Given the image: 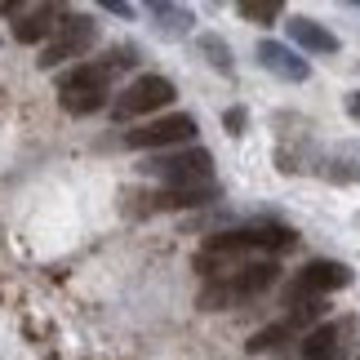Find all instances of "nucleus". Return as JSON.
Masks as SVG:
<instances>
[{
  "mask_svg": "<svg viewBox=\"0 0 360 360\" xmlns=\"http://www.w3.org/2000/svg\"><path fill=\"white\" fill-rule=\"evenodd\" d=\"M298 236L289 227H240V231H223V236H210L205 249L196 254V271L218 281V276L245 267V262H258V258H271V254H285V249H294Z\"/></svg>",
  "mask_w": 360,
  "mask_h": 360,
  "instance_id": "nucleus-1",
  "label": "nucleus"
},
{
  "mask_svg": "<svg viewBox=\"0 0 360 360\" xmlns=\"http://www.w3.org/2000/svg\"><path fill=\"white\" fill-rule=\"evenodd\" d=\"M134 63H138V53H134V49H116V53H107V58H98V63H80L76 72H67V76H63V85H58V103H63L72 116H94V112H103L107 98H112L116 76H120V72H129Z\"/></svg>",
  "mask_w": 360,
  "mask_h": 360,
  "instance_id": "nucleus-2",
  "label": "nucleus"
},
{
  "mask_svg": "<svg viewBox=\"0 0 360 360\" xmlns=\"http://www.w3.org/2000/svg\"><path fill=\"white\" fill-rule=\"evenodd\" d=\"M281 281V267L271 258H258V262H245V267L218 276L200 289V307L205 311H227V307H240V302H254L262 298L267 289Z\"/></svg>",
  "mask_w": 360,
  "mask_h": 360,
  "instance_id": "nucleus-3",
  "label": "nucleus"
},
{
  "mask_svg": "<svg viewBox=\"0 0 360 360\" xmlns=\"http://www.w3.org/2000/svg\"><path fill=\"white\" fill-rule=\"evenodd\" d=\"M147 178H160L169 191H187V187H210L214 183V156L205 147H183V151H156L143 165Z\"/></svg>",
  "mask_w": 360,
  "mask_h": 360,
  "instance_id": "nucleus-4",
  "label": "nucleus"
},
{
  "mask_svg": "<svg viewBox=\"0 0 360 360\" xmlns=\"http://www.w3.org/2000/svg\"><path fill=\"white\" fill-rule=\"evenodd\" d=\"M98 45V22L89 13H63L53 36L45 40V53H40V67H58L67 58H85V53Z\"/></svg>",
  "mask_w": 360,
  "mask_h": 360,
  "instance_id": "nucleus-5",
  "label": "nucleus"
},
{
  "mask_svg": "<svg viewBox=\"0 0 360 360\" xmlns=\"http://www.w3.org/2000/svg\"><path fill=\"white\" fill-rule=\"evenodd\" d=\"M178 98V89H174V80H165V76H138L129 80V85L120 89V98L112 103V120H134V116H147V112H160V107H169Z\"/></svg>",
  "mask_w": 360,
  "mask_h": 360,
  "instance_id": "nucleus-6",
  "label": "nucleus"
},
{
  "mask_svg": "<svg viewBox=\"0 0 360 360\" xmlns=\"http://www.w3.org/2000/svg\"><path fill=\"white\" fill-rule=\"evenodd\" d=\"M352 281V271L342 262H307L285 289V307H302V302H321L325 294H334Z\"/></svg>",
  "mask_w": 360,
  "mask_h": 360,
  "instance_id": "nucleus-7",
  "label": "nucleus"
},
{
  "mask_svg": "<svg viewBox=\"0 0 360 360\" xmlns=\"http://www.w3.org/2000/svg\"><path fill=\"white\" fill-rule=\"evenodd\" d=\"M196 138V120L191 116H160L151 124H138V129L124 134V147L134 151H165V147H178V143H191Z\"/></svg>",
  "mask_w": 360,
  "mask_h": 360,
  "instance_id": "nucleus-8",
  "label": "nucleus"
},
{
  "mask_svg": "<svg viewBox=\"0 0 360 360\" xmlns=\"http://www.w3.org/2000/svg\"><path fill=\"white\" fill-rule=\"evenodd\" d=\"M356 342V316H342V321H325L321 329H311L302 338V360H347Z\"/></svg>",
  "mask_w": 360,
  "mask_h": 360,
  "instance_id": "nucleus-9",
  "label": "nucleus"
},
{
  "mask_svg": "<svg viewBox=\"0 0 360 360\" xmlns=\"http://www.w3.org/2000/svg\"><path fill=\"white\" fill-rule=\"evenodd\" d=\"M5 13L13 18V36H18L22 45H40V40L53 36V27H58V18H63L67 9H58V5H36L32 13H22L18 5H9Z\"/></svg>",
  "mask_w": 360,
  "mask_h": 360,
  "instance_id": "nucleus-10",
  "label": "nucleus"
},
{
  "mask_svg": "<svg viewBox=\"0 0 360 360\" xmlns=\"http://www.w3.org/2000/svg\"><path fill=\"white\" fill-rule=\"evenodd\" d=\"M258 63L267 67L271 76H281V80H289V85H298V80H307V58H298L289 45H281V40H262L258 45Z\"/></svg>",
  "mask_w": 360,
  "mask_h": 360,
  "instance_id": "nucleus-11",
  "label": "nucleus"
},
{
  "mask_svg": "<svg viewBox=\"0 0 360 360\" xmlns=\"http://www.w3.org/2000/svg\"><path fill=\"white\" fill-rule=\"evenodd\" d=\"M289 40H294L298 49L307 53H338V36L329 32V27H321L316 18H289Z\"/></svg>",
  "mask_w": 360,
  "mask_h": 360,
  "instance_id": "nucleus-12",
  "label": "nucleus"
},
{
  "mask_svg": "<svg viewBox=\"0 0 360 360\" xmlns=\"http://www.w3.org/2000/svg\"><path fill=\"white\" fill-rule=\"evenodd\" d=\"M151 18H156V27H160V36H187L191 32V9H183V5H165V0H156L151 5Z\"/></svg>",
  "mask_w": 360,
  "mask_h": 360,
  "instance_id": "nucleus-13",
  "label": "nucleus"
},
{
  "mask_svg": "<svg viewBox=\"0 0 360 360\" xmlns=\"http://www.w3.org/2000/svg\"><path fill=\"white\" fill-rule=\"evenodd\" d=\"M240 18L267 27V22L281 18V0H240Z\"/></svg>",
  "mask_w": 360,
  "mask_h": 360,
  "instance_id": "nucleus-14",
  "label": "nucleus"
},
{
  "mask_svg": "<svg viewBox=\"0 0 360 360\" xmlns=\"http://www.w3.org/2000/svg\"><path fill=\"white\" fill-rule=\"evenodd\" d=\"M200 53L218 67V72H231V49H227L223 36H200Z\"/></svg>",
  "mask_w": 360,
  "mask_h": 360,
  "instance_id": "nucleus-15",
  "label": "nucleus"
},
{
  "mask_svg": "<svg viewBox=\"0 0 360 360\" xmlns=\"http://www.w3.org/2000/svg\"><path fill=\"white\" fill-rule=\"evenodd\" d=\"M223 120H227V134H240V129H245V112H240V107H231Z\"/></svg>",
  "mask_w": 360,
  "mask_h": 360,
  "instance_id": "nucleus-16",
  "label": "nucleus"
},
{
  "mask_svg": "<svg viewBox=\"0 0 360 360\" xmlns=\"http://www.w3.org/2000/svg\"><path fill=\"white\" fill-rule=\"evenodd\" d=\"M107 9L120 13V18H129V13H134V5H120V0H107Z\"/></svg>",
  "mask_w": 360,
  "mask_h": 360,
  "instance_id": "nucleus-17",
  "label": "nucleus"
},
{
  "mask_svg": "<svg viewBox=\"0 0 360 360\" xmlns=\"http://www.w3.org/2000/svg\"><path fill=\"white\" fill-rule=\"evenodd\" d=\"M347 112H352V120H360V89H356L352 98H347Z\"/></svg>",
  "mask_w": 360,
  "mask_h": 360,
  "instance_id": "nucleus-18",
  "label": "nucleus"
},
{
  "mask_svg": "<svg viewBox=\"0 0 360 360\" xmlns=\"http://www.w3.org/2000/svg\"><path fill=\"white\" fill-rule=\"evenodd\" d=\"M356 360H360V356H356Z\"/></svg>",
  "mask_w": 360,
  "mask_h": 360,
  "instance_id": "nucleus-19",
  "label": "nucleus"
}]
</instances>
